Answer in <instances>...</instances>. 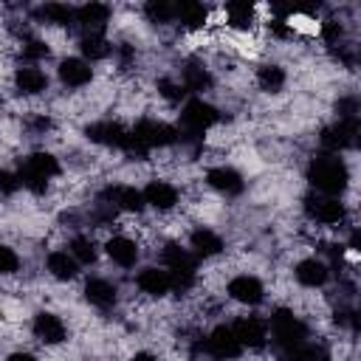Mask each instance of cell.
<instances>
[{"label":"cell","mask_w":361,"mask_h":361,"mask_svg":"<svg viewBox=\"0 0 361 361\" xmlns=\"http://www.w3.org/2000/svg\"><path fill=\"white\" fill-rule=\"evenodd\" d=\"M307 180L319 195L336 197V195H341L347 189L350 175H347V166H344V161L338 155H322L307 166Z\"/></svg>","instance_id":"cell-1"},{"label":"cell","mask_w":361,"mask_h":361,"mask_svg":"<svg viewBox=\"0 0 361 361\" xmlns=\"http://www.w3.org/2000/svg\"><path fill=\"white\" fill-rule=\"evenodd\" d=\"M161 259H164V271L169 274L172 279V288L180 293V290H189L195 285V254L178 243H166L164 251H161Z\"/></svg>","instance_id":"cell-2"},{"label":"cell","mask_w":361,"mask_h":361,"mask_svg":"<svg viewBox=\"0 0 361 361\" xmlns=\"http://www.w3.org/2000/svg\"><path fill=\"white\" fill-rule=\"evenodd\" d=\"M56 175H59V161H56L51 152H31V155L23 161L17 178H20V186H25V189L42 195L45 186H48V180L56 178Z\"/></svg>","instance_id":"cell-3"},{"label":"cell","mask_w":361,"mask_h":361,"mask_svg":"<svg viewBox=\"0 0 361 361\" xmlns=\"http://www.w3.org/2000/svg\"><path fill=\"white\" fill-rule=\"evenodd\" d=\"M271 338L279 347V353L282 350H293V347H299V344L307 341V327H305V322L293 310L279 307L271 316Z\"/></svg>","instance_id":"cell-4"},{"label":"cell","mask_w":361,"mask_h":361,"mask_svg":"<svg viewBox=\"0 0 361 361\" xmlns=\"http://www.w3.org/2000/svg\"><path fill=\"white\" fill-rule=\"evenodd\" d=\"M130 138L133 144L141 149V152H149L155 147H169L178 141V130L169 127L166 121H155V118H144L138 121L133 130H130Z\"/></svg>","instance_id":"cell-5"},{"label":"cell","mask_w":361,"mask_h":361,"mask_svg":"<svg viewBox=\"0 0 361 361\" xmlns=\"http://www.w3.org/2000/svg\"><path fill=\"white\" fill-rule=\"evenodd\" d=\"M217 118H220L217 107L209 104V102H203V99H189V102L183 104V110H180V124H183V130H186V133H195V135L206 133Z\"/></svg>","instance_id":"cell-6"},{"label":"cell","mask_w":361,"mask_h":361,"mask_svg":"<svg viewBox=\"0 0 361 361\" xmlns=\"http://www.w3.org/2000/svg\"><path fill=\"white\" fill-rule=\"evenodd\" d=\"M305 212L310 220L322 226H338L344 220V203L330 195H310L305 197Z\"/></svg>","instance_id":"cell-7"},{"label":"cell","mask_w":361,"mask_h":361,"mask_svg":"<svg viewBox=\"0 0 361 361\" xmlns=\"http://www.w3.org/2000/svg\"><path fill=\"white\" fill-rule=\"evenodd\" d=\"M85 135H87L93 144L116 147V149H124L127 141H130V133H127L118 121H93V124L85 127Z\"/></svg>","instance_id":"cell-8"},{"label":"cell","mask_w":361,"mask_h":361,"mask_svg":"<svg viewBox=\"0 0 361 361\" xmlns=\"http://www.w3.org/2000/svg\"><path fill=\"white\" fill-rule=\"evenodd\" d=\"M355 133H358V118H353V121L338 118L336 124H330V127L322 130V147L330 149V152L347 149V147L355 144Z\"/></svg>","instance_id":"cell-9"},{"label":"cell","mask_w":361,"mask_h":361,"mask_svg":"<svg viewBox=\"0 0 361 361\" xmlns=\"http://www.w3.org/2000/svg\"><path fill=\"white\" fill-rule=\"evenodd\" d=\"M231 330H234V336H237V341H240L243 347L259 350V347H265V341H268V324H265L259 316H240V319L231 324Z\"/></svg>","instance_id":"cell-10"},{"label":"cell","mask_w":361,"mask_h":361,"mask_svg":"<svg viewBox=\"0 0 361 361\" xmlns=\"http://www.w3.org/2000/svg\"><path fill=\"white\" fill-rule=\"evenodd\" d=\"M206 350H209V355H214V358H220V361H228V358H237V355H240L243 344L237 341V336H234V330H231L228 324H220V327H214V330L209 333Z\"/></svg>","instance_id":"cell-11"},{"label":"cell","mask_w":361,"mask_h":361,"mask_svg":"<svg viewBox=\"0 0 361 361\" xmlns=\"http://www.w3.org/2000/svg\"><path fill=\"white\" fill-rule=\"evenodd\" d=\"M31 330H34V336H37L42 344H62L65 336H68L65 322H62L56 313H51V310H39V313L34 316V322H31Z\"/></svg>","instance_id":"cell-12"},{"label":"cell","mask_w":361,"mask_h":361,"mask_svg":"<svg viewBox=\"0 0 361 361\" xmlns=\"http://www.w3.org/2000/svg\"><path fill=\"white\" fill-rule=\"evenodd\" d=\"M206 183H209L214 192L226 195V197H237V195L245 189L243 175H240L234 166H212V169L206 172Z\"/></svg>","instance_id":"cell-13"},{"label":"cell","mask_w":361,"mask_h":361,"mask_svg":"<svg viewBox=\"0 0 361 361\" xmlns=\"http://www.w3.org/2000/svg\"><path fill=\"white\" fill-rule=\"evenodd\" d=\"M226 290H228V296H231L234 302H240V305H259L262 296H265L262 282H259L257 276H251V274L234 276V279L226 285Z\"/></svg>","instance_id":"cell-14"},{"label":"cell","mask_w":361,"mask_h":361,"mask_svg":"<svg viewBox=\"0 0 361 361\" xmlns=\"http://www.w3.org/2000/svg\"><path fill=\"white\" fill-rule=\"evenodd\" d=\"M102 200L113 209H121V212H141L147 206L141 189H135V186H107L102 192Z\"/></svg>","instance_id":"cell-15"},{"label":"cell","mask_w":361,"mask_h":361,"mask_svg":"<svg viewBox=\"0 0 361 361\" xmlns=\"http://www.w3.org/2000/svg\"><path fill=\"white\" fill-rule=\"evenodd\" d=\"M110 20V6L104 3H85L73 11V23L85 28V34H102V28Z\"/></svg>","instance_id":"cell-16"},{"label":"cell","mask_w":361,"mask_h":361,"mask_svg":"<svg viewBox=\"0 0 361 361\" xmlns=\"http://www.w3.org/2000/svg\"><path fill=\"white\" fill-rule=\"evenodd\" d=\"M56 73H59V82H62L65 87H85V85L93 79L90 62H85V59H79V56L62 59L59 68H56Z\"/></svg>","instance_id":"cell-17"},{"label":"cell","mask_w":361,"mask_h":361,"mask_svg":"<svg viewBox=\"0 0 361 361\" xmlns=\"http://www.w3.org/2000/svg\"><path fill=\"white\" fill-rule=\"evenodd\" d=\"M135 285H138V290L147 293V296H166V293L172 290L169 274H166L164 268H155V265L141 268L138 276H135Z\"/></svg>","instance_id":"cell-18"},{"label":"cell","mask_w":361,"mask_h":361,"mask_svg":"<svg viewBox=\"0 0 361 361\" xmlns=\"http://www.w3.org/2000/svg\"><path fill=\"white\" fill-rule=\"evenodd\" d=\"M141 195H144V203H149L158 212H169L178 206V189L169 180H149Z\"/></svg>","instance_id":"cell-19"},{"label":"cell","mask_w":361,"mask_h":361,"mask_svg":"<svg viewBox=\"0 0 361 361\" xmlns=\"http://www.w3.org/2000/svg\"><path fill=\"white\" fill-rule=\"evenodd\" d=\"M14 87L23 96H37V93H42L48 87V76L37 65H23V68L14 71Z\"/></svg>","instance_id":"cell-20"},{"label":"cell","mask_w":361,"mask_h":361,"mask_svg":"<svg viewBox=\"0 0 361 361\" xmlns=\"http://www.w3.org/2000/svg\"><path fill=\"white\" fill-rule=\"evenodd\" d=\"M116 296H118L116 285L107 282V279H102V276H93V279L85 282V299H87L93 307H99V310L113 307V305H116Z\"/></svg>","instance_id":"cell-21"},{"label":"cell","mask_w":361,"mask_h":361,"mask_svg":"<svg viewBox=\"0 0 361 361\" xmlns=\"http://www.w3.org/2000/svg\"><path fill=\"white\" fill-rule=\"evenodd\" d=\"M293 274H296V282L305 285V288H322L330 279V268L322 259H316V257L296 262V271Z\"/></svg>","instance_id":"cell-22"},{"label":"cell","mask_w":361,"mask_h":361,"mask_svg":"<svg viewBox=\"0 0 361 361\" xmlns=\"http://www.w3.org/2000/svg\"><path fill=\"white\" fill-rule=\"evenodd\" d=\"M189 245H192V254H195V257H217V254L226 248V245H223V237H220L217 231L206 228V226H200V228L192 231Z\"/></svg>","instance_id":"cell-23"},{"label":"cell","mask_w":361,"mask_h":361,"mask_svg":"<svg viewBox=\"0 0 361 361\" xmlns=\"http://www.w3.org/2000/svg\"><path fill=\"white\" fill-rule=\"evenodd\" d=\"M104 248H107V257H110L116 265H121V268H133L135 259H138V245H135L130 237H124V234L110 237Z\"/></svg>","instance_id":"cell-24"},{"label":"cell","mask_w":361,"mask_h":361,"mask_svg":"<svg viewBox=\"0 0 361 361\" xmlns=\"http://www.w3.org/2000/svg\"><path fill=\"white\" fill-rule=\"evenodd\" d=\"M175 20H180L183 28L197 31V28L206 25V20H209V8H206L203 3H197V0H183V3L175 6Z\"/></svg>","instance_id":"cell-25"},{"label":"cell","mask_w":361,"mask_h":361,"mask_svg":"<svg viewBox=\"0 0 361 361\" xmlns=\"http://www.w3.org/2000/svg\"><path fill=\"white\" fill-rule=\"evenodd\" d=\"M45 268H48V274H51L54 279H59V282H68V279H73V276L79 274V262H76L68 251H51L48 259H45Z\"/></svg>","instance_id":"cell-26"},{"label":"cell","mask_w":361,"mask_h":361,"mask_svg":"<svg viewBox=\"0 0 361 361\" xmlns=\"http://www.w3.org/2000/svg\"><path fill=\"white\" fill-rule=\"evenodd\" d=\"M180 85L183 90H192V93H203L212 87V73L200 65V62H189L180 73Z\"/></svg>","instance_id":"cell-27"},{"label":"cell","mask_w":361,"mask_h":361,"mask_svg":"<svg viewBox=\"0 0 361 361\" xmlns=\"http://www.w3.org/2000/svg\"><path fill=\"white\" fill-rule=\"evenodd\" d=\"M79 51L85 56V62H96V59H104L110 54V42L102 37V34H82L79 39Z\"/></svg>","instance_id":"cell-28"},{"label":"cell","mask_w":361,"mask_h":361,"mask_svg":"<svg viewBox=\"0 0 361 361\" xmlns=\"http://www.w3.org/2000/svg\"><path fill=\"white\" fill-rule=\"evenodd\" d=\"M257 85L265 93H279L285 87V71L279 65H259L257 68Z\"/></svg>","instance_id":"cell-29"},{"label":"cell","mask_w":361,"mask_h":361,"mask_svg":"<svg viewBox=\"0 0 361 361\" xmlns=\"http://www.w3.org/2000/svg\"><path fill=\"white\" fill-rule=\"evenodd\" d=\"M79 265H93L96 262V243L90 240V237H85V234H76L73 240H71V251H68Z\"/></svg>","instance_id":"cell-30"},{"label":"cell","mask_w":361,"mask_h":361,"mask_svg":"<svg viewBox=\"0 0 361 361\" xmlns=\"http://www.w3.org/2000/svg\"><path fill=\"white\" fill-rule=\"evenodd\" d=\"M226 17H228V25L245 31L254 23V6L251 3H228L226 6Z\"/></svg>","instance_id":"cell-31"},{"label":"cell","mask_w":361,"mask_h":361,"mask_svg":"<svg viewBox=\"0 0 361 361\" xmlns=\"http://www.w3.org/2000/svg\"><path fill=\"white\" fill-rule=\"evenodd\" d=\"M73 11H76V8L65 6V3H45V6L39 8V17H42L45 23H54V25H71V23H73Z\"/></svg>","instance_id":"cell-32"},{"label":"cell","mask_w":361,"mask_h":361,"mask_svg":"<svg viewBox=\"0 0 361 361\" xmlns=\"http://www.w3.org/2000/svg\"><path fill=\"white\" fill-rule=\"evenodd\" d=\"M144 14L149 17V23H172V20H175V3L149 0V3L144 6Z\"/></svg>","instance_id":"cell-33"},{"label":"cell","mask_w":361,"mask_h":361,"mask_svg":"<svg viewBox=\"0 0 361 361\" xmlns=\"http://www.w3.org/2000/svg\"><path fill=\"white\" fill-rule=\"evenodd\" d=\"M20 48H23V56H25V59H45V56L51 54V48H48L42 39H37V37H25Z\"/></svg>","instance_id":"cell-34"},{"label":"cell","mask_w":361,"mask_h":361,"mask_svg":"<svg viewBox=\"0 0 361 361\" xmlns=\"http://www.w3.org/2000/svg\"><path fill=\"white\" fill-rule=\"evenodd\" d=\"M158 93H161L166 102H180L183 85H180V82H172V79H158Z\"/></svg>","instance_id":"cell-35"},{"label":"cell","mask_w":361,"mask_h":361,"mask_svg":"<svg viewBox=\"0 0 361 361\" xmlns=\"http://www.w3.org/2000/svg\"><path fill=\"white\" fill-rule=\"evenodd\" d=\"M20 268V257L14 254V248L0 243V274H14Z\"/></svg>","instance_id":"cell-36"},{"label":"cell","mask_w":361,"mask_h":361,"mask_svg":"<svg viewBox=\"0 0 361 361\" xmlns=\"http://www.w3.org/2000/svg\"><path fill=\"white\" fill-rule=\"evenodd\" d=\"M17 189H20V178L14 172H8V169H0V192L3 195H14Z\"/></svg>","instance_id":"cell-37"},{"label":"cell","mask_w":361,"mask_h":361,"mask_svg":"<svg viewBox=\"0 0 361 361\" xmlns=\"http://www.w3.org/2000/svg\"><path fill=\"white\" fill-rule=\"evenodd\" d=\"M8 361H37L31 353H14V355H8Z\"/></svg>","instance_id":"cell-38"},{"label":"cell","mask_w":361,"mask_h":361,"mask_svg":"<svg viewBox=\"0 0 361 361\" xmlns=\"http://www.w3.org/2000/svg\"><path fill=\"white\" fill-rule=\"evenodd\" d=\"M130 361H158V358H155L152 353H135V355H133Z\"/></svg>","instance_id":"cell-39"}]
</instances>
